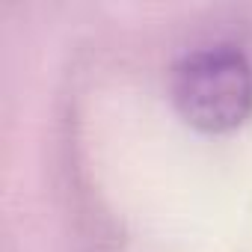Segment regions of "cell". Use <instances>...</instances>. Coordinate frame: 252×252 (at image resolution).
Here are the masks:
<instances>
[{"label": "cell", "instance_id": "obj_1", "mask_svg": "<svg viewBox=\"0 0 252 252\" xmlns=\"http://www.w3.org/2000/svg\"><path fill=\"white\" fill-rule=\"evenodd\" d=\"M178 116L202 134H231L252 116V63L234 45H205L172 71Z\"/></svg>", "mask_w": 252, "mask_h": 252}]
</instances>
